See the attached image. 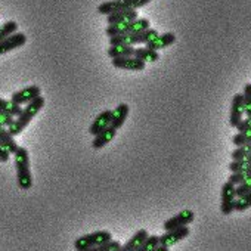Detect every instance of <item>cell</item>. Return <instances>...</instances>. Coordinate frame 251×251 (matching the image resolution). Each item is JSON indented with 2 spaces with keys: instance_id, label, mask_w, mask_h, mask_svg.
Returning a JSON list of instances; mask_svg holds the SVG:
<instances>
[{
  "instance_id": "obj_31",
  "label": "cell",
  "mask_w": 251,
  "mask_h": 251,
  "mask_svg": "<svg viewBox=\"0 0 251 251\" xmlns=\"http://www.w3.org/2000/svg\"><path fill=\"white\" fill-rule=\"evenodd\" d=\"M238 133H251V117H245L236 126Z\"/></svg>"
},
{
  "instance_id": "obj_23",
  "label": "cell",
  "mask_w": 251,
  "mask_h": 251,
  "mask_svg": "<svg viewBox=\"0 0 251 251\" xmlns=\"http://www.w3.org/2000/svg\"><path fill=\"white\" fill-rule=\"evenodd\" d=\"M0 112L2 114H8V115H12V117H18L21 112H23V106L15 103L12 99H3L0 98Z\"/></svg>"
},
{
  "instance_id": "obj_1",
  "label": "cell",
  "mask_w": 251,
  "mask_h": 251,
  "mask_svg": "<svg viewBox=\"0 0 251 251\" xmlns=\"http://www.w3.org/2000/svg\"><path fill=\"white\" fill-rule=\"evenodd\" d=\"M45 103H46L45 98L43 96H39V98H36L34 100H31L30 103H27L23 108V112L15 118V121H14V124L11 126V127H8L9 132H11V135L14 138L20 136L28 127V124L31 123V120L43 109Z\"/></svg>"
},
{
  "instance_id": "obj_11",
  "label": "cell",
  "mask_w": 251,
  "mask_h": 251,
  "mask_svg": "<svg viewBox=\"0 0 251 251\" xmlns=\"http://www.w3.org/2000/svg\"><path fill=\"white\" fill-rule=\"evenodd\" d=\"M244 98H242V93H236L233 98H232V102H230V114H229V126L230 127H235L241 123V120L244 118Z\"/></svg>"
},
{
  "instance_id": "obj_34",
  "label": "cell",
  "mask_w": 251,
  "mask_h": 251,
  "mask_svg": "<svg viewBox=\"0 0 251 251\" xmlns=\"http://www.w3.org/2000/svg\"><path fill=\"white\" fill-rule=\"evenodd\" d=\"M9 158H11V152L2 142H0V163H8Z\"/></svg>"
},
{
  "instance_id": "obj_7",
  "label": "cell",
  "mask_w": 251,
  "mask_h": 251,
  "mask_svg": "<svg viewBox=\"0 0 251 251\" xmlns=\"http://www.w3.org/2000/svg\"><path fill=\"white\" fill-rule=\"evenodd\" d=\"M235 185L230 182H225L220 192V213L223 216H229L235 211V200H236V191Z\"/></svg>"
},
{
  "instance_id": "obj_15",
  "label": "cell",
  "mask_w": 251,
  "mask_h": 251,
  "mask_svg": "<svg viewBox=\"0 0 251 251\" xmlns=\"http://www.w3.org/2000/svg\"><path fill=\"white\" fill-rule=\"evenodd\" d=\"M129 112H130V108L127 103H118L115 106V109L112 111V115H111V127H114L115 130L121 129L123 124L126 123V120H127L129 117Z\"/></svg>"
},
{
  "instance_id": "obj_16",
  "label": "cell",
  "mask_w": 251,
  "mask_h": 251,
  "mask_svg": "<svg viewBox=\"0 0 251 251\" xmlns=\"http://www.w3.org/2000/svg\"><path fill=\"white\" fill-rule=\"evenodd\" d=\"M173 43H176V36L173 33H163V34H158L157 37H154L145 46L150 48V49H152V50L160 52L161 49H166V48L172 46Z\"/></svg>"
},
{
  "instance_id": "obj_33",
  "label": "cell",
  "mask_w": 251,
  "mask_h": 251,
  "mask_svg": "<svg viewBox=\"0 0 251 251\" xmlns=\"http://www.w3.org/2000/svg\"><path fill=\"white\" fill-rule=\"evenodd\" d=\"M14 121H15V117L0 112V126H5V127H11V126L14 124Z\"/></svg>"
},
{
  "instance_id": "obj_27",
  "label": "cell",
  "mask_w": 251,
  "mask_h": 251,
  "mask_svg": "<svg viewBox=\"0 0 251 251\" xmlns=\"http://www.w3.org/2000/svg\"><path fill=\"white\" fill-rule=\"evenodd\" d=\"M160 245V236L158 235H150L139 247L136 251H152L155 247Z\"/></svg>"
},
{
  "instance_id": "obj_24",
  "label": "cell",
  "mask_w": 251,
  "mask_h": 251,
  "mask_svg": "<svg viewBox=\"0 0 251 251\" xmlns=\"http://www.w3.org/2000/svg\"><path fill=\"white\" fill-rule=\"evenodd\" d=\"M247 179H251V166L247 167V169H244V170H241V172L232 173V175L229 176L227 182H230L232 185L238 186V185H241L242 182H245Z\"/></svg>"
},
{
  "instance_id": "obj_26",
  "label": "cell",
  "mask_w": 251,
  "mask_h": 251,
  "mask_svg": "<svg viewBox=\"0 0 251 251\" xmlns=\"http://www.w3.org/2000/svg\"><path fill=\"white\" fill-rule=\"evenodd\" d=\"M18 31V24L15 21H8L3 25H0V42L8 39L11 34Z\"/></svg>"
},
{
  "instance_id": "obj_10",
  "label": "cell",
  "mask_w": 251,
  "mask_h": 251,
  "mask_svg": "<svg viewBox=\"0 0 251 251\" xmlns=\"http://www.w3.org/2000/svg\"><path fill=\"white\" fill-rule=\"evenodd\" d=\"M189 235H191L189 226H183V227H177V229L164 232L163 235H160V245L170 248V247L179 244L180 241H183L185 238H188Z\"/></svg>"
},
{
  "instance_id": "obj_4",
  "label": "cell",
  "mask_w": 251,
  "mask_h": 251,
  "mask_svg": "<svg viewBox=\"0 0 251 251\" xmlns=\"http://www.w3.org/2000/svg\"><path fill=\"white\" fill-rule=\"evenodd\" d=\"M158 36V31L155 28H148L139 33H132V34H123V36H115L109 39V45H129V46H139V45H147L151 42L154 37Z\"/></svg>"
},
{
  "instance_id": "obj_12",
  "label": "cell",
  "mask_w": 251,
  "mask_h": 251,
  "mask_svg": "<svg viewBox=\"0 0 251 251\" xmlns=\"http://www.w3.org/2000/svg\"><path fill=\"white\" fill-rule=\"evenodd\" d=\"M112 67L118 70H126V71H144L147 64L138 59L136 56H124V58H114Z\"/></svg>"
},
{
  "instance_id": "obj_3",
  "label": "cell",
  "mask_w": 251,
  "mask_h": 251,
  "mask_svg": "<svg viewBox=\"0 0 251 251\" xmlns=\"http://www.w3.org/2000/svg\"><path fill=\"white\" fill-rule=\"evenodd\" d=\"M151 0H108L98 6V14L100 15H111L120 11H129V9H139L147 6Z\"/></svg>"
},
{
  "instance_id": "obj_9",
  "label": "cell",
  "mask_w": 251,
  "mask_h": 251,
  "mask_svg": "<svg viewBox=\"0 0 251 251\" xmlns=\"http://www.w3.org/2000/svg\"><path fill=\"white\" fill-rule=\"evenodd\" d=\"M39 96H42V89H40L37 84H31V86H27V87H24V89H21V90L14 92L12 96H11V99H12L15 103H18V105L23 106V105L30 103L31 100H34V99L39 98Z\"/></svg>"
},
{
  "instance_id": "obj_13",
  "label": "cell",
  "mask_w": 251,
  "mask_h": 251,
  "mask_svg": "<svg viewBox=\"0 0 251 251\" xmlns=\"http://www.w3.org/2000/svg\"><path fill=\"white\" fill-rule=\"evenodd\" d=\"M25 43H27V36L21 31H17V33L11 34L8 39L0 42V55H6L11 50L23 48Z\"/></svg>"
},
{
  "instance_id": "obj_21",
  "label": "cell",
  "mask_w": 251,
  "mask_h": 251,
  "mask_svg": "<svg viewBox=\"0 0 251 251\" xmlns=\"http://www.w3.org/2000/svg\"><path fill=\"white\" fill-rule=\"evenodd\" d=\"M135 56L141 61H144L145 64H151V62H157L160 59V53L157 50H152L147 46H136L135 49Z\"/></svg>"
},
{
  "instance_id": "obj_22",
  "label": "cell",
  "mask_w": 251,
  "mask_h": 251,
  "mask_svg": "<svg viewBox=\"0 0 251 251\" xmlns=\"http://www.w3.org/2000/svg\"><path fill=\"white\" fill-rule=\"evenodd\" d=\"M0 142H2L8 148V151L11 152V155H14L17 152V150L20 148V145L17 144L15 138L11 135L9 129L5 127V126H0Z\"/></svg>"
},
{
  "instance_id": "obj_18",
  "label": "cell",
  "mask_w": 251,
  "mask_h": 251,
  "mask_svg": "<svg viewBox=\"0 0 251 251\" xmlns=\"http://www.w3.org/2000/svg\"><path fill=\"white\" fill-rule=\"evenodd\" d=\"M139 14L136 9H129V11H120L115 14H111L106 17L108 25H115V24H124V23H129L133 20H138Z\"/></svg>"
},
{
  "instance_id": "obj_20",
  "label": "cell",
  "mask_w": 251,
  "mask_h": 251,
  "mask_svg": "<svg viewBox=\"0 0 251 251\" xmlns=\"http://www.w3.org/2000/svg\"><path fill=\"white\" fill-rule=\"evenodd\" d=\"M135 46L129 45H114L108 48V56L111 59L114 58H124V56H135Z\"/></svg>"
},
{
  "instance_id": "obj_30",
  "label": "cell",
  "mask_w": 251,
  "mask_h": 251,
  "mask_svg": "<svg viewBox=\"0 0 251 251\" xmlns=\"http://www.w3.org/2000/svg\"><path fill=\"white\" fill-rule=\"evenodd\" d=\"M232 144L235 147H244L251 144V135L250 133H236L235 136H232Z\"/></svg>"
},
{
  "instance_id": "obj_32",
  "label": "cell",
  "mask_w": 251,
  "mask_h": 251,
  "mask_svg": "<svg viewBox=\"0 0 251 251\" xmlns=\"http://www.w3.org/2000/svg\"><path fill=\"white\" fill-rule=\"evenodd\" d=\"M235 191H236V197H241L244 194H250L251 192V179H247L245 182H242L241 185H238L235 188Z\"/></svg>"
},
{
  "instance_id": "obj_28",
  "label": "cell",
  "mask_w": 251,
  "mask_h": 251,
  "mask_svg": "<svg viewBox=\"0 0 251 251\" xmlns=\"http://www.w3.org/2000/svg\"><path fill=\"white\" fill-rule=\"evenodd\" d=\"M121 247V242L120 241H109V242H105V244H100L98 247H93V248H87V250H80V251H115Z\"/></svg>"
},
{
  "instance_id": "obj_17",
  "label": "cell",
  "mask_w": 251,
  "mask_h": 251,
  "mask_svg": "<svg viewBox=\"0 0 251 251\" xmlns=\"http://www.w3.org/2000/svg\"><path fill=\"white\" fill-rule=\"evenodd\" d=\"M117 135V130L111 126H108L106 129H103L100 133H98L96 136H93V141H92V148L93 150H102L103 147H106L108 144H111L114 141Z\"/></svg>"
},
{
  "instance_id": "obj_19",
  "label": "cell",
  "mask_w": 251,
  "mask_h": 251,
  "mask_svg": "<svg viewBox=\"0 0 251 251\" xmlns=\"http://www.w3.org/2000/svg\"><path fill=\"white\" fill-rule=\"evenodd\" d=\"M150 236V232L147 230V229H139L138 232H135L133 235H132V238L126 242V244H123L118 250H115V251H136L138 250V247L147 239Z\"/></svg>"
},
{
  "instance_id": "obj_2",
  "label": "cell",
  "mask_w": 251,
  "mask_h": 251,
  "mask_svg": "<svg viewBox=\"0 0 251 251\" xmlns=\"http://www.w3.org/2000/svg\"><path fill=\"white\" fill-rule=\"evenodd\" d=\"M14 163L17 170V183L20 189L28 191L33 186V175L30 169V154L28 150L24 147H20L17 152L14 154Z\"/></svg>"
},
{
  "instance_id": "obj_35",
  "label": "cell",
  "mask_w": 251,
  "mask_h": 251,
  "mask_svg": "<svg viewBox=\"0 0 251 251\" xmlns=\"http://www.w3.org/2000/svg\"><path fill=\"white\" fill-rule=\"evenodd\" d=\"M152 251H170V248H169V247H164V245H158V247H155Z\"/></svg>"
},
{
  "instance_id": "obj_25",
  "label": "cell",
  "mask_w": 251,
  "mask_h": 251,
  "mask_svg": "<svg viewBox=\"0 0 251 251\" xmlns=\"http://www.w3.org/2000/svg\"><path fill=\"white\" fill-rule=\"evenodd\" d=\"M248 208H251V192L244 194L241 197H236V200H235V211L242 213V211H245Z\"/></svg>"
},
{
  "instance_id": "obj_8",
  "label": "cell",
  "mask_w": 251,
  "mask_h": 251,
  "mask_svg": "<svg viewBox=\"0 0 251 251\" xmlns=\"http://www.w3.org/2000/svg\"><path fill=\"white\" fill-rule=\"evenodd\" d=\"M195 220V213L189 208H185L182 211H179L176 216L167 219L163 225V229L166 232L169 230H173V229H177V227H183V226H189L192 222Z\"/></svg>"
},
{
  "instance_id": "obj_29",
  "label": "cell",
  "mask_w": 251,
  "mask_h": 251,
  "mask_svg": "<svg viewBox=\"0 0 251 251\" xmlns=\"http://www.w3.org/2000/svg\"><path fill=\"white\" fill-rule=\"evenodd\" d=\"M242 98H244V111H245V115L247 117H251V83H247L244 86Z\"/></svg>"
},
{
  "instance_id": "obj_14",
  "label": "cell",
  "mask_w": 251,
  "mask_h": 251,
  "mask_svg": "<svg viewBox=\"0 0 251 251\" xmlns=\"http://www.w3.org/2000/svg\"><path fill=\"white\" fill-rule=\"evenodd\" d=\"M111 115L112 111L111 109H103L100 114L96 115V118L92 121V124L89 126V133L92 136H96L98 133H100L103 129H106L108 126L111 124Z\"/></svg>"
},
{
  "instance_id": "obj_5",
  "label": "cell",
  "mask_w": 251,
  "mask_h": 251,
  "mask_svg": "<svg viewBox=\"0 0 251 251\" xmlns=\"http://www.w3.org/2000/svg\"><path fill=\"white\" fill-rule=\"evenodd\" d=\"M148 28H151L150 20H147V18H138V20H133V21H129V23H124V24L108 25V27L105 28V33H106V36L111 39V37H115V36L139 33V31H144V30H148Z\"/></svg>"
},
{
  "instance_id": "obj_6",
  "label": "cell",
  "mask_w": 251,
  "mask_h": 251,
  "mask_svg": "<svg viewBox=\"0 0 251 251\" xmlns=\"http://www.w3.org/2000/svg\"><path fill=\"white\" fill-rule=\"evenodd\" d=\"M112 233L108 232V230H96V232H90V233H86V235H81L78 236L75 241H74V248L75 251H80V250H87V248H93V247H98L100 244H105V242H109L112 241Z\"/></svg>"
}]
</instances>
